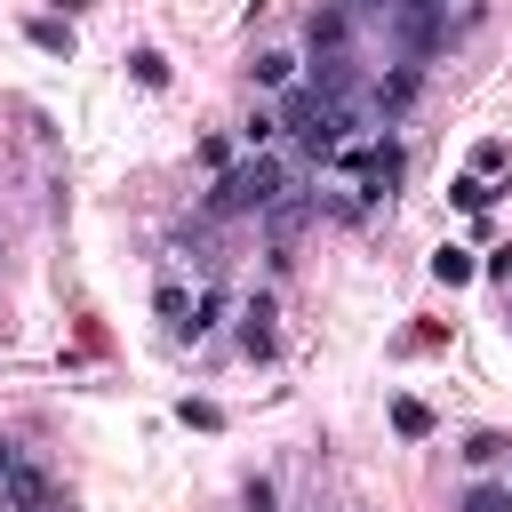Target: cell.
<instances>
[{
	"label": "cell",
	"mask_w": 512,
	"mask_h": 512,
	"mask_svg": "<svg viewBox=\"0 0 512 512\" xmlns=\"http://www.w3.org/2000/svg\"><path fill=\"white\" fill-rule=\"evenodd\" d=\"M288 192H296V176H288L280 152H240V160L208 184L200 216H208V224H224V216H264V208H280Z\"/></svg>",
	"instance_id": "6da1fadb"
},
{
	"label": "cell",
	"mask_w": 512,
	"mask_h": 512,
	"mask_svg": "<svg viewBox=\"0 0 512 512\" xmlns=\"http://www.w3.org/2000/svg\"><path fill=\"white\" fill-rule=\"evenodd\" d=\"M440 16H448V0H392L384 8V32H392L400 64H424L440 48Z\"/></svg>",
	"instance_id": "7a4b0ae2"
},
{
	"label": "cell",
	"mask_w": 512,
	"mask_h": 512,
	"mask_svg": "<svg viewBox=\"0 0 512 512\" xmlns=\"http://www.w3.org/2000/svg\"><path fill=\"white\" fill-rule=\"evenodd\" d=\"M400 176H408V144H400V136H376V144H368V168L352 176V192H360L368 208H384V200L400 192Z\"/></svg>",
	"instance_id": "3957f363"
},
{
	"label": "cell",
	"mask_w": 512,
	"mask_h": 512,
	"mask_svg": "<svg viewBox=\"0 0 512 512\" xmlns=\"http://www.w3.org/2000/svg\"><path fill=\"white\" fill-rule=\"evenodd\" d=\"M248 88H256V96H288V88H304V56H296L288 40H264V48L248 56Z\"/></svg>",
	"instance_id": "277c9868"
},
{
	"label": "cell",
	"mask_w": 512,
	"mask_h": 512,
	"mask_svg": "<svg viewBox=\"0 0 512 512\" xmlns=\"http://www.w3.org/2000/svg\"><path fill=\"white\" fill-rule=\"evenodd\" d=\"M272 320H280L272 296H248V304H240V352H248V360H272V344H280Z\"/></svg>",
	"instance_id": "5b68a950"
},
{
	"label": "cell",
	"mask_w": 512,
	"mask_h": 512,
	"mask_svg": "<svg viewBox=\"0 0 512 512\" xmlns=\"http://www.w3.org/2000/svg\"><path fill=\"white\" fill-rule=\"evenodd\" d=\"M312 56H352V8H344V0H320V16H312Z\"/></svg>",
	"instance_id": "8992f818"
},
{
	"label": "cell",
	"mask_w": 512,
	"mask_h": 512,
	"mask_svg": "<svg viewBox=\"0 0 512 512\" xmlns=\"http://www.w3.org/2000/svg\"><path fill=\"white\" fill-rule=\"evenodd\" d=\"M416 88H424V72H416V64H392V72H384V80L368 88V104H376V112L392 120V112H408V104H416Z\"/></svg>",
	"instance_id": "52a82bcc"
},
{
	"label": "cell",
	"mask_w": 512,
	"mask_h": 512,
	"mask_svg": "<svg viewBox=\"0 0 512 512\" xmlns=\"http://www.w3.org/2000/svg\"><path fill=\"white\" fill-rule=\"evenodd\" d=\"M232 144L240 152H280L288 136H280V104H248V120L232 128Z\"/></svg>",
	"instance_id": "ba28073f"
},
{
	"label": "cell",
	"mask_w": 512,
	"mask_h": 512,
	"mask_svg": "<svg viewBox=\"0 0 512 512\" xmlns=\"http://www.w3.org/2000/svg\"><path fill=\"white\" fill-rule=\"evenodd\" d=\"M192 304H200V296H192L184 280H160V288H152V312H160V328H168V336H184V328H192Z\"/></svg>",
	"instance_id": "9c48e42d"
},
{
	"label": "cell",
	"mask_w": 512,
	"mask_h": 512,
	"mask_svg": "<svg viewBox=\"0 0 512 512\" xmlns=\"http://www.w3.org/2000/svg\"><path fill=\"white\" fill-rule=\"evenodd\" d=\"M472 272H480V256H472V248H456V240H440V248H432V280H440V288H464Z\"/></svg>",
	"instance_id": "30bf717a"
},
{
	"label": "cell",
	"mask_w": 512,
	"mask_h": 512,
	"mask_svg": "<svg viewBox=\"0 0 512 512\" xmlns=\"http://www.w3.org/2000/svg\"><path fill=\"white\" fill-rule=\"evenodd\" d=\"M224 312H232V296H224V288H200V304H192V328H184L176 344H200V336H216V320H224Z\"/></svg>",
	"instance_id": "8fae6325"
},
{
	"label": "cell",
	"mask_w": 512,
	"mask_h": 512,
	"mask_svg": "<svg viewBox=\"0 0 512 512\" xmlns=\"http://www.w3.org/2000/svg\"><path fill=\"white\" fill-rule=\"evenodd\" d=\"M464 168H472V176H504V168H512V144H504V136H480Z\"/></svg>",
	"instance_id": "7c38bea8"
},
{
	"label": "cell",
	"mask_w": 512,
	"mask_h": 512,
	"mask_svg": "<svg viewBox=\"0 0 512 512\" xmlns=\"http://www.w3.org/2000/svg\"><path fill=\"white\" fill-rule=\"evenodd\" d=\"M456 512H512V480H480V488H464Z\"/></svg>",
	"instance_id": "4fadbf2b"
},
{
	"label": "cell",
	"mask_w": 512,
	"mask_h": 512,
	"mask_svg": "<svg viewBox=\"0 0 512 512\" xmlns=\"http://www.w3.org/2000/svg\"><path fill=\"white\" fill-rule=\"evenodd\" d=\"M24 32H32V48H48V56H72V24H56V16H32Z\"/></svg>",
	"instance_id": "5bb4252c"
},
{
	"label": "cell",
	"mask_w": 512,
	"mask_h": 512,
	"mask_svg": "<svg viewBox=\"0 0 512 512\" xmlns=\"http://www.w3.org/2000/svg\"><path fill=\"white\" fill-rule=\"evenodd\" d=\"M448 200H456V208H464V216H480V208H488V200H496V192H488V176H472V168H464V176H456V184H448Z\"/></svg>",
	"instance_id": "9a60e30c"
},
{
	"label": "cell",
	"mask_w": 512,
	"mask_h": 512,
	"mask_svg": "<svg viewBox=\"0 0 512 512\" xmlns=\"http://www.w3.org/2000/svg\"><path fill=\"white\" fill-rule=\"evenodd\" d=\"M128 72H136V88H168V56H160V48H136Z\"/></svg>",
	"instance_id": "2e32d148"
},
{
	"label": "cell",
	"mask_w": 512,
	"mask_h": 512,
	"mask_svg": "<svg viewBox=\"0 0 512 512\" xmlns=\"http://www.w3.org/2000/svg\"><path fill=\"white\" fill-rule=\"evenodd\" d=\"M392 424H400L408 440H424V432H432V416H424V400H392Z\"/></svg>",
	"instance_id": "e0dca14e"
},
{
	"label": "cell",
	"mask_w": 512,
	"mask_h": 512,
	"mask_svg": "<svg viewBox=\"0 0 512 512\" xmlns=\"http://www.w3.org/2000/svg\"><path fill=\"white\" fill-rule=\"evenodd\" d=\"M176 416H184V424H200V432H216V424H224V408H216V400H184Z\"/></svg>",
	"instance_id": "ac0fdd59"
},
{
	"label": "cell",
	"mask_w": 512,
	"mask_h": 512,
	"mask_svg": "<svg viewBox=\"0 0 512 512\" xmlns=\"http://www.w3.org/2000/svg\"><path fill=\"white\" fill-rule=\"evenodd\" d=\"M464 456H472V464H496V456H504V432H472Z\"/></svg>",
	"instance_id": "d6986e66"
},
{
	"label": "cell",
	"mask_w": 512,
	"mask_h": 512,
	"mask_svg": "<svg viewBox=\"0 0 512 512\" xmlns=\"http://www.w3.org/2000/svg\"><path fill=\"white\" fill-rule=\"evenodd\" d=\"M248 512H272V480H248V496H240Z\"/></svg>",
	"instance_id": "ffe728a7"
},
{
	"label": "cell",
	"mask_w": 512,
	"mask_h": 512,
	"mask_svg": "<svg viewBox=\"0 0 512 512\" xmlns=\"http://www.w3.org/2000/svg\"><path fill=\"white\" fill-rule=\"evenodd\" d=\"M480 272H488V280H504V288H512V248H496V256H488V264H480Z\"/></svg>",
	"instance_id": "44dd1931"
},
{
	"label": "cell",
	"mask_w": 512,
	"mask_h": 512,
	"mask_svg": "<svg viewBox=\"0 0 512 512\" xmlns=\"http://www.w3.org/2000/svg\"><path fill=\"white\" fill-rule=\"evenodd\" d=\"M16 464H24V448H16V440H8V432H0V480H8V472H16Z\"/></svg>",
	"instance_id": "7402d4cb"
},
{
	"label": "cell",
	"mask_w": 512,
	"mask_h": 512,
	"mask_svg": "<svg viewBox=\"0 0 512 512\" xmlns=\"http://www.w3.org/2000/svg\"><path fill=\"white\" fill-rule=\"evenodd\" d=\"M344 8H352V16H368V8H392V0H344Z\"/></svg>",
	"instance_id": "603a6c76"
},
{
	"label": "cell",
	"mask_w": 512,
	"mask_h": 512,
	"mask_svg": "<svg viewBox=\"0 0 512 512\" xmlns=\"http://www.w3.org/2000/svg\"><path fill=\"white\" fill-rule=\"evenodd\" d=\"M48 512H72V504H64V496H56V504H48Z\"/></svg>",
	"instance_id": "cb8c5ba5"
}]
</instances>
